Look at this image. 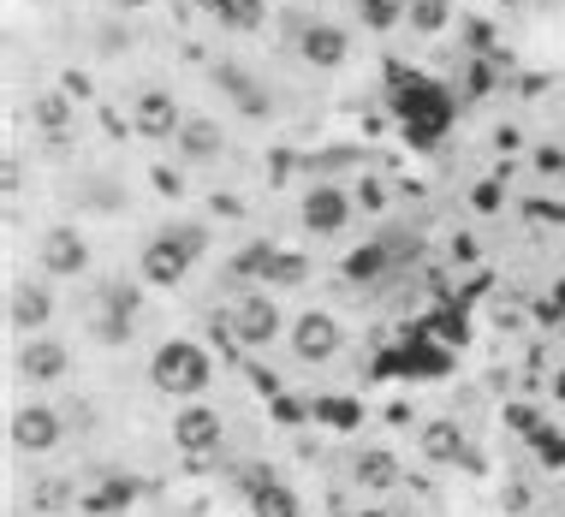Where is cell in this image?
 <instances>
[{"mask_svg": "<svg viewBox=\"0 0 565 517\" xmlns=\"http://www.w3.org/2000/svg\"><path fill=\"white\" fill-rule=\"evenodd\" d=\"M36 119H42L48 131H60V125H66V102H60V96H42V102H36Z\"/></svg>", "mask_w": 565, "mask_h": 517, "instance_id": "22", "label": "cell"}, {"mask_svg": "<svg viewBox=\"0 0 565 517\" xmlns=\"http://www.w3.org/2000/svg\"><path fill=\"white\" fill-rule=\"evenodd\" d=\"M173 143H179V155H185V161H215L221 149H226V137H221V125H215V119H185Z\"/></svg>", "mask_w": 565, "mask_h": 517, "instance_id": "14", "label": "cell"}, {"mask_svg": "<svg viewBox=\"0 0 565 517\" xmlns=\"http://www.w3.org/2000/svg\"><path fill=\"white\" fill-rule=\"evenodd\" d=\"M262 18H268V7H262V0H226V12H221L226 30H256Z\"/></svg>", "mask_w": 565, "mask_h": 517, "instance_id": "20", "label": "cell"}, {"mask_svg": "<svg viewBox=\"0 0 565 517\" xmlns=\"http://www.w3.org/2000/svg\"><path fill=\"white\" fill-rule=\"evenodd\" d=\"M298 54H304L316 72H339L351 60V42H346L339 24H304V30H298Z\"/></svg>", "mask_w": 565, "mask_h": 517, "instance_id": "7", "label": "cell"}, {"mask_svg": "<svg viewBox=\"0 0 565 517\" xmlns=\"http://www.w3.org/2000/svg\"><path fill=\"white\" fill-rule=\"evenodd\" d=\"M113 7H120V12H131V7H143V0H113Z\"/></svg>", "mask_w": 565, "mask_h": 517, "instance_id": "28", "label": "cell"}, {"mask_svg": "<svg viewBox=\"0 0 565 517\" xmlns=\"http://www.w3.org/2000/svg\"><path fill=\"white\" fill-rule=\"evenodd\" d=\"M250 506H256V517H298L292 488H286V482H274V476H268V482H262V476L250 482Z\"/></svg>", "mask_w": 565, "mask_h": 517, "instance_id": "16", "label": "cell"}, {"mask_svg": "<svg viewBox=\"0 0 565 517\" xmlns=\"http://www.w3.org/2000/svg\"><path fill=\"white\" fill-rule=\"evenodd\" d=\"M405 18H411V30H417V36H435V30H447L452 7H447V0H411Z\"/></svg>", "mask_w": 565, "mask_h": 517, "instance_id": "19", "label": "cell"}, {"mask_svg": "<svg viewBox=\"0 0 565 517\" xmlns=\"http://www.w3.org/2000/svg\"><path fill=\"white\" fill-rule=\"evenodd\" d=\"M292 351H298L304 363H328L334 351H339V321H334V315H322V310L298 315V327H292Z\"/></svg>", "mask_w": 565, "mask_h": 517, "instance_id": "10", "label": "cell"}, {"mask_svg": "<svg viewBox=\"0 0 565 517\" xmlns=\"http://www.w3.org/2000/svg\"><path fill=\"white\" fill-rule=\"evenodd\" d=\"M506 7H518V0H506Z\"/></svg>", "mask_w": 565, "mask_h": 517, "instance_id": "29", "label": "cell"}, {"mask_svg": "<svg viewBox=\"0 0 565 517\" xmlns=\"http://www.w3.org/2000/svg\"><path fill=\"white\" fill-rule=\"evenodd\" d=\"M209 375H215V363H209V351L191 345V339H167V345L155 351V363H149V381L173 399H197L209 387Z\"/></svg>", "mask_w": 565, "mask_h": 517, "instance_id": "1", "label": "cell"}, {"mask_svg": "<svg viewBox=\"0 0 565 517\" xmlns=\"http://www.w3.org/2000/svg\"><path fill=\"white\" fill-rule=\"evenodd\" d=\"M405 12H411V0H357V18L369 24V30H393Z\"/></svg>", "mask_w": 565, "mask_h": 517, "instance_id": "18", "label": "cell"}, {"mask_svg": "<svg viewBox=\"0 0 565 517\" xmlns=\"http://www.w3.org/2000/svg\"><path fill=\"white\" fill-rule=\"evenodd\" d=\"M84 268H90V244H84L72 226L42 232V274H54V280H78Z\"/></svg>", "mask_w": 565, "mask_h": 517, "instance_id": "5", "label": "cell"}, {"mask_svg": "<svg viewBox=\"0 0 565 517\" xmlns=\"http://www.w3.org/2000/svg\"><path fill=\"white\" fill-rule=\"evenodd\" d=\"M191 262H197V256L179 244V232L167 226V232H155V238L143 244V256H137V274H143L149 286H179L185 274H191Z\"/></svg>", "mask_w": 565, "mask_h": 517, "instance_id": "2", "label": "cell"}, {"mask_svg": "<svg viewBox=\"0 0 565 517\" xmlns=\"http://www.w3.org/2000/svg\"><path fill=\"white\" fill-rule=\"evenodd\" d=\"M215 84L226 90V102H233L238 113H244V119H268V113H274L268 90H262V84L250 78L244 66H233V60H221V66H215Z\"/></svg>", "mask_w": 565, "mask_h": 517, "instance_id": "8", "label": "cell"}, {"mask_svg": "<svg viewBox=\"0 0 565 517\" xmlns=\"http://www.w3.org/2000/svg\"><path fill=\"white\" fill-rule=\"evenodd\" d=\"M120 48H125V36H120V24H108V30H102V54H120Z\"/></svg>", "mask_w": 565, "mask_h": 517, "instance_id": "26", "label": "cell"}, {"mask_svg": "<svg viewBox=\"0 0 565 517\" xmlns=\"http://www.w3.org/2000/svg\"><path fill=\"white\" fill-rule=\"evenodd\" d=\"M393 482H399L393 452H363L357 458V488H393Z\"/></svg>", "mask_w": 565, "mask_h": 517, "instance_id": "17", "label": "cell"}, {"mask_svg": "<svg viewBox=\"0 0 565 517\" xmlns=\"http://www.w3.org/2000/svg\"><path fill=\"white\" fill-rule=\"evenodd\" d=\"M233 333H238V345H268L274 333H280V310H274V298H262V292H250L244 304L233 310Z\"/></svg>", "mask_w": 565, "mask_h": 517, "instance_id": "9", "label": "cell"}, {"mask_svg": "<svg viewBox=\"0 0 565 517\" xmlns=\"http://www.w3.org/2000/svg\"><path fill=\"white\" fill-rule=\"evenodd\" d=\"M375 268H381V250H357V256L346 262V274H351V280H369Z\"/></svg>", "mask_w": 565, "mask_h": 517, "instance_id": "23", "label": "cell"}, {"mask_svg": "<svg viewBox=\"0 0 565 517\" xmlns=\"http://www.w3.org/2000/svg\"><path fill=\"white\" fill-rule=\"evenodd\" d=\"M346 220H351L346 191H339V185H310V191H304V226H310V232L334 238V232H346Z\"/></svg>", "mask_w": 565, "mask_h": 517, "instance_id": "6", "label": "cell"}, {"mask_svg": "<svg viewBox=\"0 0 565 517\" xmlns=\"http://www.w3.org/2000/svg\"><path fill=\"white\" fill-rule=\"evenodd\" d=\"M131 125L137 137H179V102H173V90H161V84H143L131 102Z\"/></svg>", "mask_w": 565, "mask_h": 517, "instance_id": "3", "label": "cell"}, {"mask_svg": "<svg viewBox=\"0 0 565 517\" xmlns=\"http://www.w3.org/2000/svg\"><path fill=\"white\" fill-rule=\"evenodd\" d=\"M423 452H429L435 464H459V458H470V446H464L459 423H423Z\"/></svg>", "mask_w": 565, "mask_h": 517, "instance_id": "15", "label": "cell"}, {"mask_svg": "<svg viewBox=\"0 0 565 517\" xmlns=\"http://www.w3.org/2000/svg\"><path fill=\"white\" fill-rule=\"evenodd\" d=\"M48 315H54V298H48V286H36V280H18V286H12V298H7V321H12V327H24V333L36 339V327H48Z\"/></svg>", "mask_w": 565, "mask_h": 517, "instance_id": "11", "label": "cell"}, {"mask_svg": "<svg viewBox=\"0 0 565 517\" xmlns=\"http://www.w3.org/2000/svg\"><path fill=\"white\" fill-rule=\"evenodd\" d=\"M120 500H131V488H125V482H108L102 494L90 500V506H96V512H108V506H120Z\"/></svg>", "mask_w": 565, "mask_h": 517, "instance_id": "25", "label": "cell"}, {"mask_svg": "<svg viewBox=\"0 0 565 517\" xmlns=\"http://www.w3.org/2000/svg\"><path fill=\"white\" fill-rule=\"evenodd\" d=\"M54 440H60V411L30 405V411L12 416V446H18V452H48Z\"/></svg>", "mask_w": 565, "mask_h": 517, "instance_id": "12", "label": "cell"}, {"mask_svg": "<svg viewBox=\"0 0 565 517\" xmlns=\"http://www.w3.org/2000/svg\"><path fill=\"white\" fill-rule=\"evenodd\" d=\"M18 375H30V381H60V375H66V345H60V339H24Z\"/></svg>", "mask_w": 565, "mask_h": 517, "instance_id": "13", "label": "cell"}, {"mask_svg": "<svg viewBox=\"0 0 565 517\" xmlns=\"http://www.w3.org/2000/svg\"><path fill=\"white\" fill-rule=\"evenodd\" d=\"M221 416L215 411H203V405H191V411H179L173 416V446L185 452V458H209V452H221Z\"/></svg>", "mask_w": 565, "mask_h": 517, "instance_id": "4", "label": "cell"}, {"mask_svg": "<svg viewBox=\"0 0 565 517\" xmlns=\"http://www.w3.org/2000/svg\"><path fill=\"white\" fill-rule=\"evenodd\" d=\"M268 280H280V286H298V280H304V256H274Z\"/></svg>", "mask_w": 565, "mask_h": 517, "instance_id": "21", "label": "cell"}, {"mask_svg": "<svg viewBox=\"0 0 565 517\" xmlns=\"http://www.w3.org/2000/svg\"><path fill=\"white\" fill-rule=\"evenodd\" d=\"M173 232H179V244L191 250V256H203V250H209V232H203V226H191V220H185V226H173Z\"/></svg>", "mask_w": 565, "mask_h": 517, "instance_id": "24", "label": "cell"}, {"mask_svg": "<svg viewBox=\"0 0 565 517\" xmlns=\"http://www.w3.org/2000/svg\"><path fill=\"white\" fill-rule=\"evenodd\" d=\"M191 7H197V12H209V18H221V12H226V0H191Z\"/></svg>", "mask_w": 565, "mask_h": 517, "instance_id": "27", "label": "cell"}]
</instances>
